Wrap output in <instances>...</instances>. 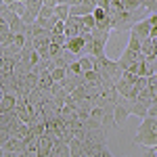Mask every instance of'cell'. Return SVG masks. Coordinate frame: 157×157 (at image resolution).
I'll use <instances>...</instances> for the list:
<instances>
[{"mask_svg": "<svg viewBox=\"0 0 157 157\" xmlns=\"http://www.w3.org/2000/svg\"><path fill=\"white\" fill-rule=\"evenodd\" d=\"M130 113H134V115H138V117H147V113H149V107H147L143 101H134L132 105H130Z\"/></svg>", "mask_w": 157, "mask_h": 157, "instance_id": "11", "label": "cell"}, {"mask_svg": "<svg viewBox=\"0 0 157 157\" xmlns=\"http://www.w3.org/2000/svg\"><path fill=\"white\" fill-rule=\"evenodd\" d=\"M4 59V50H2V46H0V61Z\"/></svg>", "mask_w": 157, "mask_h": 157, "instance_id": "36", "label": "cell"}, {"mask_svg": "<svg viewBox=\"0 0 157 157\" xmlns=\"http://www.w3.org/2000/svg\"><path fill=\"white\" fill-rule=\"evenodd\" d=\"M128 48L134 50V52H140V40H138L136 36H132V34H130V42H128Z\"/></svg>", "mask_w": 157, "mask_h": 157, "instance_id": "26", "label": "cell"}, {"mask_svg": "<svg viewBox=\"0 0 157 157\" xmlns=\"http://www.w3.org/2000/svg\"><path fill=\"white\" fill-rule=\"evenodd\" d=\"M2 50H4V57H6V59L19 61V55H21V46H17L15 42H13V44H6V46H2Z\"/></svg>", "mask_w": 157, "mask_h": 157, "instance_id": "10", "label": "cell"}, {"mask_svg": "<svg viewBox=\"0 0 157 157\" xmlns=\"http://www.w3.org/2000/svg\"><path fill=\"white\" fill-rule=\"evenodd\" d=\"M57 21H59V17L55 15V17H48V19H44V17H36V21H34V23L40 25V27H44L46 32H50V29L55 27V23H57Z\"/></svg>", "mask_w": 157, "mask_h": 157, "instance_id": "13", "label": "cell"}, {"mask_svg": "<svg viewBox=\"0 0 157 157\" xmlns=\"http://www.w3.org/2000/svg\"><path fill=\"white\" fill-rule=\"evenodd\" d=\"M0 46H2V44H0Z\"/></svg>", "mask_w": 157, "mask_h": 157, "instance_id": "40", "label": "cell"}, {"mask_svg": "<svg viewBox=\"0 0 157 157\" xmlns=\"http://www.w3.org/2000/svg\"><path fill=\"white\" fill-rule=\"evenodd\" d=\"M52 143H55V136H48L44 132L42 136L36 138V153L38 157H52Z\"/></svg>", "mask_w": 157, "mask_h": 157, "instance_id": "3", "label": "cell"}, {"mask_svg": "<svg viewBox=\"0 0 157 157\" xmlns=\"http://www.w3.org/2000/svg\"><path fill=\"white\" fill-rule=\"evenodd\" d=\"M15 103H17L15 94H4L0 101V111H15Z\"/></svg>", "mask_w": 157, "mask_h": 157, "instance_id": "12", "label": "cell"}, {"mask_svg": "<svg viewBox=\"0 0 157 157\" xmlns=\"http://www.w3.org/2000/svg\"><path fill=\"white\" fill-rule=\"evenodd\" d=\"M149 32H151V25H149V21H147V17H145V19H140V21H136V23L130 27V34L136 36L140 42H143L145 38H149Z\"/></svg>", "mask_w": 157, "mask_h": 157, "instance_id": "4", "label": "cell"}, {"mask_svg": "<svg viewBox=\"0 0 157 157\" xmlns=\"http://www.w3.org/2000/svg\"><path fill=\"white\" fill-rule=\"evenodd\" d=\"M11 29H9V23H4L2 19H0V36H4V34H9Z\"/></svg>", "mask_w": 157, "mask_h": 157, "instance_id": "30", "label": "cell"}, {"mask_svg": "<svg viewBox=\"0 0 157 157\" xmlns=\"http://www.w3.org/2000/svg\"><path fill=\"white\" fill-rule=\"evenodd\" d=\"M46 6H57V0H44Z\"/></svg>", "mask_w": 157, "mask_h": 157, "instance_id": "33", "label": "cell"}, {"mask_svg": "<svg viewBox=\"0 0 157 157\" xmlns=\"http://www.w3.org/2000/svg\"><path fill=\"white\" fill-rule=\"evenodd\" d=\"M11 2H15V0H4V4H11Z\"/></svg>", "mask_w": 157, "mask_h": 157, "instance_id": "38", "label": "cell"}, {"mask_svg": "<svg viewBox=\"0 0 157 157\" xmlns=\"http://www.w3.org/2000/svg\"><path fill=\"white\" fill-rule=\"evenodd\" d=\"M65 38H73V36H80V25H78V17L69 15L65 19Z\"/></svg>", "mask_w": 157, "mask_h": 157, "instance_id": "7", "label": "cell"}, {"mask_svg": "<svg viewBox=\"0 0 157 157\" xmlns=\"http://www.w3.org/2000/svg\"><path fill=\"white\" fill-rule=\"evenodd\" d=\"M121 6L126 13H136L143 9V0H121Z\"/></svg>", "mask_w": 157, "mask_h": 157, "instance_id": "14", "label": "cell"}, {"mask_svg": "<svg viewBox=\"0 0 157 157\" xmlns=\"http://www.w3.org/2000/svg\"><path fill=\"white\" fill-rule=\"evenodd\" d=\"M134 143L143 147H157V117H143L138 130L134 134Z\"/></svg>", "mask_w": 157, "mask_h": 157, "instance_id": "1", "label": "cell"}, {"mask_svg": "<svg viewBox=\"0 0 157 157\" xmlns=\"http://www.w3.org/2000/svg\"><path fill=\"white\" fill-rule=\"evenodd\" d=\"M6 6H9V4H4V0H0V13L4 11V9H6Z\"/></svg>", "mask_w": 157, "mask_h": 157, "instance_id": "34", "label": "cell"}, {"mask_svg": "<svg viewBox=\"0 0 157 157\" xmlns=\"http://www.w3.org/2000/svg\"><path fill=\"white\" fill-rule=\"evenodd\" d=\"M147 115H151V117H157V103H153L151 107H149V113Z\"/></svg>", "mask_w": 157, "mask_h": 157, "instance_id": "31", "label": "cell"}, {"mask_svg": "<svg viewBox=\"0 0 157 157\" xmlns=\"http://www.w3.org/2000/svg\"><path fill=\"white\" fill-rule=\"evenodd\" d=\"M69 145L67 143H63L61 138H55V143H52V157H69Z\"/></svg>", "mask_w": 157, "mask_h": 157, "instance_id": "8", "label": "cell"}, {"mask_svg": "<svg viewBox=\"0 0 157 157\" xmlns=\"http://www.w3.org/2000/svg\"><path fill=\"white\" fill-rule=\"evenodd\" d=\"M61 46H57V44H48V57L50 59H55V57H59L61 55Z\"/></svg>", "mask_w": 157, "mask_h": 157, "instance_id": "27", "label": "cell"}, {"mask_svg": "<svg viewBox=\"0 0 157 157\" xmlns=\"http://www.w3.org/2000/svg\"><path fill=\"white\" fill-rule=\"evenodd\" d=\"M0 19H2V21H4V23H9V25H11L13 21H15V19H17V15H15V13H13L11 9H9V6H6V9H4V11L0 13Z\"/></svg>", "mask_w": 157, "mask_h": 157, "instance_id": "21", "label": "cell"}, {"mask_svg": "<svg viewBox=\"0 0 157 157\" xmlns=\"http://www.w3.org/2000/svg\"><path fill=\"white\" fill-rule=\"evenodd\" d=\"M9 138H11V134H9V130H6V128H0V147L4 145V143H6Z\"/></svg>", "mask_w": 157, "mask_h": 157, "instance_id": "29", "label": "cell"}, {"mask_svg": "<svg viewBox=\"0 0 157 157\" xmlns=\"http://www.w3.org/2000/svg\"><path fill=\"white\" fill-rule=\"evenodd\" d=\"M63 32H65V21H57V23H55V27H52V29H50V34H63Z\"/></svg>", "mask_w": 157, "mask_h": 157, "instance_id": "28", "label": "cell"}, {"mask_svg": "<svg viewBox=\"0 0 157 157\" xmlns=\"http://www.w3.org/2000/svg\"><path fill=\"white\" fill-rule=\"evenodd\" d=\"M78 63H80V67H82V73L94 69V63H92V57H90V55H82V57L78 59Z\"/></svg>", "mask_w": 157, "mask_h": 157, "instance_id": "17", "label": "cell"}, {"mask_svg": "<svg viewBox=\"0 0 157 157\" xmlns=\"http://www.w3.org/2000/svg\"><path fill=\"white\" fill-rule=\"evenodd\" d=\"M65 48L69 50V52H73L75 57L80 55H84V38L82 36H73V38H67V42H65Z\"/></svg>", "mask_w": 157, "mask_h": 157, "instance_id": "5", "label": "cell"}, {"mask_svg": "<svg viewBox=\"0 0 157 157\" xmlns=\"http://www.w3.org/2000/svg\"><path fill=\"white\" fill-rule=\"evenodd\" d=\"M149 38H157V25L151 27V32H149Z\"/></svg>", "mask_w": 157, "mask_h": 157, "instance_id": "32", "label": "cell"}, {"mask_svg": "<svg viewBox=\"0 0 157 157\" xmlns=\"http://www.w3.org/2000/svg\"><path fill=\"white\" fill-rule=\"evenodd\" d=\"M126 157H130V155H126Z\"/></svg>", "mask_w": 157, "mask_h": 157, "instance_id": "39", "label": "cell"}, {"mask_svg": "<svg viewBox=\"0 0 157 157\" xmlns=\"http://www.w3.org/2000/svg\"><path fill=\"white\" fill-rule=\"evenodd\" d=\"M42 4H44V0H25V6H27V11H32L34 15H38V13H40Z\"/></svg>", "mask_w": 157, "mask_h": 157, "instance_id": "20", "label": "cell"}, {"mask_svg": "<svg viewBox=\"0 0 157 157\" xmlns=\"http://www.w3.org/2000/svg\"><path fill=\"white\" fill-rule=\"evenodd\" d=\"M55 15L59 17L61 21H65V19L69 17V4H57V6H55Z\"/></svg>", "mask_w": 157, "mask_h": 157, "instance_id": "19", "label": "cell"}, {"mask_svg": "<svg viewBox=\"0 0 157 157\" xmlns=\"http://www.w3.org/2000/svg\"><path fill=\"white\" fill-rule=\"evenodd\" d=\"M9 29H11L13 34H25V32H27V23H25L21 17H17V19L9 25Z\"/></svg>", "mask_w": 157, "mask_h": 157, "instance_id": "15", "label": "cell"}, {"mask_svg": "<svg viewBox=\"0 0 157 157\" xmlns=\"http://www.w3.org/2000/svg\"><path fill=\"white\" fill-rule=\"evenodd\" d=\"M4 151H13V153H23L25 151V140L23 138H17V136H11L4 145H2Z\"/></svg>", "mask_w": 157, "mask_h": 157, "instance_id": "6", "label": "cell"}, {"mask_svg": "<svg viewBox=\"0 0 157 157\" xmlns=\"http://www.w3.org/2000/svg\"><path fill=\"white\" fill-rule=\"evenodd\" d=\"M57 4H67V0H57Z\"/></svg>", "mask_w": 157, "mask_h": 157, "instance_id": "37", "label": "cell"}, {"mask_svg": "<svg viewBox=\"0 0 157 157\" xmlns=\"http://www.w3.org/2000/svg\"><path fill=\"white\" fill-rule=\"evenodd\" d=\"M38 17H44V19L55 17V6H46V4H42V9H40V13H38Z\"/></svg>", "mask_w": 157, "mask_h": 157, "instance_id": "23", "label": "cell"}, {"mask_svg": "<svg viewBox=\"0 0 157 157\" xmlns=\"http://www.w3.org/2000/svg\"><path fill=\"white\" fill-rule=\"evenodd\" d=\"M111 36V29H92V50H90V57H101L105 55V46H107V40Z\"/></svg>", "mask_w": 157, "mask_h": 157, "instance_id": "2", "label": "cell"}, {"mask_svg": "<svg viewBox=\"0 0 157 157\" xmlns=\"http://www.w3.org/2000/svg\"><path fill=\"white\" fill-rule=\"evenodd\" d=\"M143 9H145L149 15H151V13H157V0H143Z\"/></svg>", "mask_w": 157, "mask_h": 157, "instance_id": "24", "label": "cell"}, {"mask_svg": "<svg viewBox=\"0 0 157 157\" xmlns=\"http://www.w3.org/2000/svg\"><path fill=\"white\" fill-rule=\"evenodd\" d=\"M67 145H69V153H71V155H80V153H82V149H84V143H82L80 138H75V136H73Z\"/></svg>", "mask_w": 157, "mask_h": 157, "instance_id": "18", "label": "cell"}, {"mask_svg": "<svg viewBox=\"0 0 157 157\" xmlns=\"http://www.w3.org/2000/svg\"><path fill=\"white\" fill-rule=\"evenodd\" d=\"M140 55H143V57H155V55H157V48H155L153 38H145V40L140 42Z\"/></svg>", "mask_w": 157, "mask_h": 157, "instance_id": "9", "label": "cell"}, {"mask_svg": "<svg viewBox=\"0 0 157 157\" xmlns=\"http://www.w3.org/2000/svg\"><path fill=\"white\" fill-rule=\"evenodd\" d=\"M65 42H67V38L65 34H50V44H57V46H65Z\"/></svg>", "mask_w": 157, "mask_h": 157, "instance_id": "22", "label": "cell"}, {"mask_svg": "<svg viewBox=\"0 0 157 157\" xmlns=\"http://www.w3.org/2000/svg\"><path fill=\"white\" fill-rule=\"evenodd\" d=\"M9 9H11V11L15 13L17 17H23L25 11H27V6H25L23 0H15V2H11V4H9Z\"/></svg>", "mask_w": 157, "mask_h": 157, "instance_id": "16", "label": "cell"}, {"mask_svg": "<svg viewBox=\"0 0 157 157\" xmlns=\"http://www.w3.org/2000/svg\"><path fill=\"white\" fill-rule=\"evenodd\" d=\"M50 75H52L55 82H61V80L65 78V67H55V69L50 71Z\"/></svg>", "mask_w": 157, "mask_h": 157, "instance_id": "25", "label": "cell"}, {"mask_svg": "<svg viewBox=\"0 0 157 157\" xmlns=\"http://www.w3.org/2000/svg\"><path fill=\"white\" fill-rule=\"evenodd\" d=\"M78 2H82V0H67V4H69V6H73V4H78Z\"/></svg>", "mask_w": 157, "mask_h": 157, "instance_id": "35", "label": "cell"}]
</instances>
